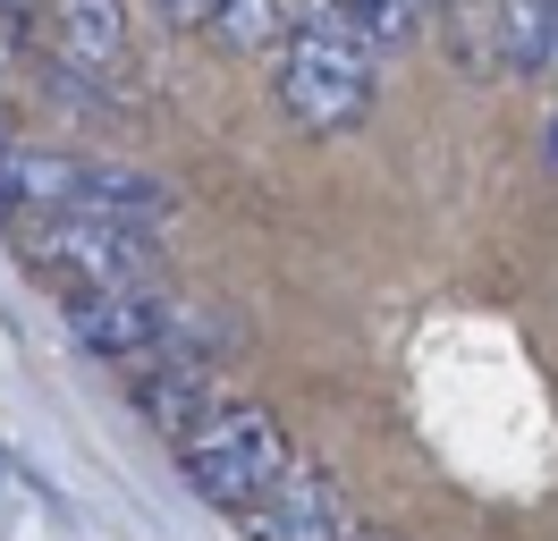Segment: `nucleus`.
Masks as SVG:
<instances>
[{
  "instance_id": "f8f14e48",
  "label": "nucleus",
  "mask_w": 558,
  "mask_h": 541,
  "mask_svg": "<svg viewBox=\"0 0 558 541\" xmlns=\"http://www.w3.org/2000/svg\"><path fill=\"white\" fill-rule=\"evenodd\" d=\"M542 153H550V169H558V119H550V144H542Z\"/></svg>"
},
{
  "instance_id": "f257e3e1",
  "label": "nucleus",
  "mask_w": 558,
  "mask_h": 541,
  "mask_svg": "<svg viewBox=\"0 0 558 541\" xmlns=\"http://www.w3.org/2000/svg\"><path fill=\"white\" fill-rule=\"evenodd\" d=\"M381 34L364 26V17H348L339 0H322V9H305L296 17V34L271 51V94H279V119L296 135H348L364 110H373V94H381Z\"/></svg>"
},
{
  "instance_id": "20e7f679",
  "label": "nucleus",
  "mask_w": 558,
  "mask_h": 541,
  "mask_svg": "<svg viewBox=\"0 0 558 541\" xmlns=\"http://www.w3.org/2000/svg\"><path fill=\"white\" fill-rule=\"evenodd\" d=\"M17 254L43 288H161V237L110 229V220H17Z\"/></svg>"
},
{
  "instance_id": "39448f33",
  "label": "nucleus",
  "mask_w": 558,
  "mask_h": 541,
  "mask_svg": "<svg viewBox=\"0 0 558 541\" xmlns=\"http://www.w3.org/2000/svg\"><path fill=\"white\" fill-rule=\"evenodd\" d=\"M43 60L69 85H119L128 76V0H43Z\"/></svg>"
},
{
  "instance_id": "7ed1b4c3",
  "label": "nucleus",
  "mask_w": 558,
  "mask_h": 541,
  "mask_svg": "<svg viewBox=\"0 0 558 541\" xmlns=\"http://www.w3.org/2000/svg\"><path fill=\"white\" fill-rule=\"evenodd\" d=\"M178 466H186V491L204 507H220V516H245V507H263L296 473V448H288V432H279L263 406L245 398H204L186 423L170 432Z\"/></svg>"
},
{
  "instance_id": "0eeeda50",
  "label": "nucleus",
  "mask_w": 558,
  "mask_h": 541,
  "mask_svg": "<svg viewBox=\"0 0 558 541\" xmlns=\"http://www.w3.org/2000/svg\"><path fill=\"white\" fill-rule=\"evenodd\" d=\"M220 34L238 51H279L296 34V17H288V0H220Z\"/></svg>"
},
{
  "instance_id": "9d476101",
  "label": "nucleus",
  "mask_w": 558,
  "mask_h": 541,
  "mask_svg": "<svg viewBox=\"0 0 558 541\" xmlns=\"http://www.w3.org/2000/svg\"><path fill=\"white\" fill-rule=\"evenodd\" d=\"M35 17H43V0H0V26L17 34V43H26V34H35Z\"/></svg>"
},
{
  "instance_id": "9b49d317",
  "label": "nucleus",
  "mask_w": 558,
  "mask_h": 541,
  "mask_svg": "<svg viewBox=\"0 0 558 541\" xmlns=\"http://www.w3.org/2000/svg\"><path fill=\"white\" fill-rule=\"evenodd\" d=\"M9 51H17V34H9V26H0V68H9Z\"/></svg>"
},
{
  "instance_id": "423d86ee",
  "label": "nucleus",
  "mask_w": 558,
  "mask_h": 541,
  "mask_svg": "<svg viewBox=\"0 0 558 541\" xmlns=\"http://www.w3.org/2000/svg\"><path fill=\"white\" fill-rule=\"evenodd\" d=\"M238 533L245 541H355V525H348V500L330 491V473L296 457V473L279 482L271 500L238 516Z\"/></svg>"
},
{
  "instance_id": "1a4fd4ad",
  "label": "nucleus",
  "mask_w": 558,
  "mask_h": 541,
  "mask_svg": "<svg viewBox=\"0 0 558 541\" xmlns=\"http://www.w3.org/2000/svg\"><path fill=\"white\" fill-rule=\"evenodd\" d=\"M153 17L178 26V34H211L220 26V0H153Z\"/></svg>"
},
{
  "instance_id": "6e6552de",
  "label": "nucleus",
  "mask_w": 558,
  "mask_h": 541,
  "mask_svg": "<svg viewBox=\"0 0 558 541\" xmlns=\"http://www.w3.org/2000/svg\"><path fill=\"white\" fill-rule=\"evenodd\" d=\"M348 17H364V26L381 34V43H398V34H415L432 9H449V0H339Z\"/></svg>"
},
{
  "instance_id": "f03ea898",
  "label": "nucleus",
  "mask_w": 558,
  "mask_h": 541,
  "mask_svg": "<svg viewBox=\"0 0 558 541\" xmlns=\"http://www.w3.org/2000/svg\"><path fill=\"white\" fill-rule=\"evenodd\" d=\"M0 220L9 229L17 220H110V229L161 237L178 220V195L161 178H144V169L17 144V153H0Z\"/></svg>"
}]
</instances>
